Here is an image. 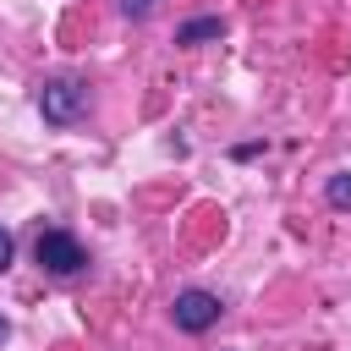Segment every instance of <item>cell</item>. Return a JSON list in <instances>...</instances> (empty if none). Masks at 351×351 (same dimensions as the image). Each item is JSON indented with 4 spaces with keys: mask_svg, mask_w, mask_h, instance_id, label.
<instances>
[{
    "mask_svg": "<svg viewBox=\"0 0 351 351\" xmlns=\"http://www.w3.org/2000/svg\"><path fill=\"white\" fill-rule=\"evenodd\" d=\"M5 335H11V324H5V318H0V340H5Z\"/></svg>",
    "mask_w": 351,
    "mask_h": 351,
    "instance_id": "8",
    "label": "cell"
},
{
    "mask_svg": "<svg viewBox=\"0 0 351 351\" xmlns=\"http://www.w3.org/2000/svg\"><path fill=\"white\" fill-rule=\"evenodd\" d=\"M154 11H159V0H121V16H132V22H143Z\"/></svg>",
    "mask_w": 351,
    "mask_h": 351,
    "instance_id": "6",
    "label": "cell"
},
{
    "mask_svg": "<svg viewBox=\"0 0 351 351\" xmlns=\"http://www.w3.org/2000/svg\"><path fill=\"white\" fill-rule=\"evenodd\" d=\"M11 258H16V241H11V230L0 225V269H11Z\"/></svg>",
    "mask_w": 351,
    "mask_h": 351,
    "instance_id": "7",
    "label": "cell"
},
{
    "mask_svg": "<svg viewBox=\"0 0 351 351\" xmlns=\"http://www.w3.org/2000/svg\"><path fill=\"white\" fill-rule=\"evenodd\" d=\"M219 33H225L219 16H192V22L176 27V44H208V38H219Z\"/></svg>",
    "mask_w": 351,
    "mask_h": 351,
    "instance_id": "4",
    "label": "cell"
},
{
    "mask_svg": "<svg viewBox=\"0 0 351 351\" xmlns=\"http://www.w3.org/2000/svg\"><path fill=\"white\" fill-rule=\"evenodd\" d=\"M33 258H38V269L55 274V280H71V274L88 269V252H82V241H77L71 230H38Z\"/></svg>",
    "mask_w": 351,
    "mask_h": 351,
    "instance_id": "1",
    "label": "cell"
},
{
    "mask_svg": "<svg viewBox=\"0 0 351 351\" xmlns=\"http://www.w3.org/2000/svg\"><path fill=\"white\" fill-rule=\"evenodd\" d=\"M219 313H225V302H219L214 291H181V296L170 302V318H176L181 335H203V329H214Z\"/></svg>",
    "mask_w": 351,
    "mask_h": 351,
    "instance_id": "3",
    "label": "cell"
},
{
    "mask_svg": "<svg viewBox=\"0 0 351 351\" xmlns=\"http://www.w3.org/2000/svg\"><path fill=\"white\" fill-rule=\"evenodd\" d=\"M38 110H44L49 126H71V121L88 110V82H82V77H49V82L38 88Z\"/></svg>",
    "mask_w": 351,
    "mask_h": 351,
    "instance_id": "2",
    "label": "cell"
},
{
    "mask_svg": "<svg viewBox=\"0 0 351 351\" xmlns=\"http://www.w3.org/2000/svg\"><path fill=\"white\" fill-rule=\"evenodd\" d=\"M324 197H329L335 208H351V170H340V176H329V186H324Z\"/></svg>",
    "mask_w": 351,
    "mask_h": 351,
    "instance_id": "5",
    "label": "cell"
}]
</instances>
